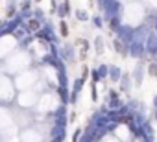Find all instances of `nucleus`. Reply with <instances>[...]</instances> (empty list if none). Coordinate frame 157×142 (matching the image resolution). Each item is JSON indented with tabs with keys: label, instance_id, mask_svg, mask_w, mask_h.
<instances>
[{
	"label": "nucleus",
	"instance_id": "f257e3e1",
	"mask_svg": "<svg viewBox=\"0 0 157 142\" xmlns=\"http://www.w3.org/2000/svg\"><path fill=\"white\" fill-rule=\"evenodd\" d=\"M56 13L59 15V17H65V15H68L70 13V8H68V2H63L59 8H56Z\"/></svg>",
	"mask_w": 157,
	"mask_h": 142
},
{
	"label": "nucleus",
	"instance_id": "f03ea898",
	"mask_svg": "<svg viewBox=\"0 0 157 142\" xmlns=\"http://www.w3.org/2000/svg\"><path fill=\"white\" fill-rule=\"evenodd\" d=\"M32 8V0H22V2L19 4V11H26Z\"/></svg>",
	"mask_w": 157,
	"mask_h": 142
},
{
	"label": "nucleus",
	"instance_id": "7ed1b4c3",
	"mask_svg": "<svg viewBox=\"0 0 157 142\" xmlns=\"http://www.w3.org/2000/svg\"><path fill=\"white\" fill-rule=\"evenodd\" d=\"M76 17L80 19V21H87V19H89V15H87L85 11H82V9H78V11H76Z\"/></svg>",
	"mask_w": 157,
	"mask_h": 142
},
{
	"label": "nucleus",
	"instance_id": "20e7f679",
	"mask_svg": "<svg viewBox=\"0 0 157 142\" xmlns=\"http://www.w3.org/2000/svg\"><path fill=\"white\" fill-rule=\"evenodd\" d=\"M59 28H61V35H63V37H67V35H68V26H67V22H65V21L61 22V26H59Z\"/></svg>",
	"mask_w": 157,
	"mask_h": 142
},
{
	"label": "nucleus",
	"instance_id": "39448f33",
	"mask_svg": "<svg viewBox=\"0 0 157 142\" xmlns=\"http://www.w3.org/2000/svg\"><path fill=\"white\" fill-rule=\"evenodd\" d=\"M94 24H96V26L100 28V26H102V19H98V17H94Z\"/></svg>",
	"mask_w": 157,
	"mask_h": 142
},
{
	"label": "nucleus",
	"instance_id": "423d86ee",
	"mask_svg": "<svg viewBox=\"0 0 157 142\" xmlns=\"http://www.w3.org/2000/svg\"><path fill=\"white\" fill-rule=\"evenodd\" d=\"M35 2H41V0H35Z\"/></svg>",
	"mask_w": 157,
	"mask_h": 142
}]
</instances>
